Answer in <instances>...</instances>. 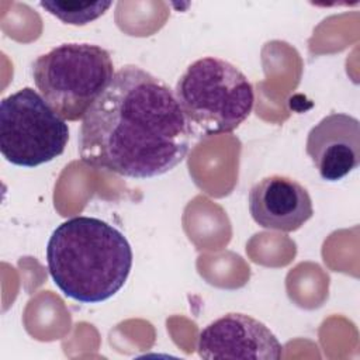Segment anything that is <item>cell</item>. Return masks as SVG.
<instances>
[{
	"label": "cell",
	"mask_w": 360,
	"mask_h": 360,
	"mask_svg": "<svg viewBox=\"0 0 360 360\" xmlns=\"http://www.w3.org/2000/svg\"><path fill=\"white\" fill-rule=\"evenodd\" d=\"M114 75L110 52L86 42L58 45L32 63L37 89L65 121L83 120Z\"/></svg>",
	"instance_id": "4"
},
{
	"label": "cell",
	"mask_w": 360,
	"mask_h": 360,
	"mask_svg": "<svg viewBox=\"0 0 360 360\" xmlns=\"http://www.w3.org/2000/svg\"><path fill=\"white\" fill-rule=\"evenodd\" d=\"M305 150L319 176L338 181L360 165V122L345 112H332L311 128Z\"/></svg>",
	"instance_id": "7"
},
{
	"label": "cell",
	"mask_w": 360,
	"mask_h": 360,
	"mask_svg": "<svg viewBox=\"0 0 360 360\" xmlns=\"http://www.w3.org/2000/svg\"><path fill=\"white\" fill-rule=\"evenodd\" d=\"M283 345L260 321L246 314L229 312L208 323L198 336V356L214 359L278 360Z\"/></svg>",
	"instance_id": "6"
},
{
	"label": "cell",
	"mask_w": 360,
	"mask_h": 360,
	"mask_svg": "<svg viewBox=\"0 0 360 360\" xmlns=\"http://www.w3.org/2000/svg\"><path fill=\"white\" fill-rule=\"evenodd\" d=\"M249 212L264 229L294 232L312 218L314 207L302 184L288 176L271 174L250 188Z\"/></svg>",
	"instance_id": "8"
},
{
	"label": "cell",
	"mask_w": 360,
	"mask_h": 360,
	"mask_svg": "<svg viewBox=\"0 0 360 360\" xmlns=\"http://www.w3.org/2000/svg\"><path fill=\"white\" fill-rule=\"evenodd\" d=\"M111 1H41L39 6L49 14L55 15L65 24L86 25L100 15H103L110 7Z\"/></svg>",
	"instance_id": "9"
},
{
	"label": "cell",
	"mask_w": 360,
	"mask_h": 360,
	"mask_svg": "<svg viewBox=\"0 0 360 360\" xmlns=\"http://www.w3.org/2000/svg\"><path fill=\"white\" fill-rule=\"evenodd\" d=\"M69 141V127L45 98L31 87L0 103V152L21 167H37L60 156Z\"/></svg>",
	"instance_id": "5"
},
{
	"label": "cell",
	"mask_w": 360,
	"mask_h": 360,
	"mask_svg": "<svg viewBox=\"0 0 360 360\" xmlns=\"http://www.w3.org/2000/svg\"><path fill=\"white\" fill-rule=\"evenodd\" d=\"M174 94L193 129L207 136L232 132L255 105V89L246 75L217 56H204L188 65Z\"/></svg>",
	"instance_id": "3"
},
{
	"label": "cell",
	"mask_w": 360,
	"mask_h": 360,
	"mask_svg": "<svg viewBox=\"0 0 360 360\" xmlns=\"http://www.w3.org/2000/svg\"><path fill=\"white\" fill-rule=\"evenodd\" d=\"M132 248L124 233L96 217L59 224L46 245L49 276L60 292L83 304L114 297L132 269Z\"/></svg>",
	"instance_id": "2"
},
{
	"label": "cell",
	"mask_w": 360,
	"mask_h": 360,
	"mask_svg": "<svg viewBox=\"0 0 360 360\" xmlns=\"http://www.w3.org/2000/svg\"><path fill=\"white\" fill-rule=\"evenodd\" d=\"M194 129L174 91L150 72L118 69L82 120V160L128 179L163 176L187 156Z\"/></svg>",
	"instance_id": "1"
}]
</instances>
